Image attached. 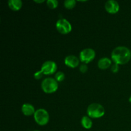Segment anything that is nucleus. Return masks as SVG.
I'll return each mask as SVG.
<instances>
[{
    "mask_svg": "<svg viewBox=\"0 0 131 131\" xmlns=\"http://www.w3.org/2000/svg\"><path fill=\"white\" fill-rule=\"evenodd\" d=\"M111 58L115 63H127L131 58V51L128 47L125 46H119L114 49L112 51Z\"/></svg>",
    "mask_w": 131,
    "mask_h": 131,
    "instance_id": "obj_1",
    "label": "nucleus"
},
{
    "mask_svg": "<svg viewBox=\"0 0 131 131\" xmlns=\"http://www.w3.org/2000/svg\"><path fill=\"white\" fill-rule=\"evenodd\" d=\"M87 113L92 118H100L104 115L105 110L100 104L93 103L87 108Z\"/></svg>",
    "mask_w": 131,
    "mask_h": 131,
    "instance_id": "obj_2",
    "label": "nucleus"
},
{
    "mask_svg": "<svg viewBox=\"0 0 131 131\" xmlns=\"http://www.w3.org/2000/svg\"><path fill=\"white\" fill-rule=\"evenodd\" d=\"M42 90L46 93H50L54 92L58 87V84L56 80L52 78H47L43 79L41 84Z\"/></svg>",
    "mask_w": 131,
    "mask_h": 131,
    "instance_id": "obj_3",
    "label": "nucleus"
},
{
    "mask_svg": "<svg viewBox=\"0 0 131 131\" xmlns=\"http://www.w3.org/2000/svg\"><path fill=\"white\" fill-rule=\"evenodd\" d=\"M34 118L36 122L40 125H44L48 123L49 120L48 112L44 109H38L35 112Z\"/></svg>",
    "mask_w": 131,
    "mask_h": 131,
    "instance_id": "obj_4",
    "label": "nucleus"
},
{
    "mask_svg": "<svg viewBox=\"0 0 131 131\" xmlns=\"http://www.w3.org/2000/svg\"><path fill=\"white\" fill-rule=\"evenodd\" d=\"M56 26L58 31L62 34H67L72 30L71 24L65 19H59Z\"/></svg>",
    "mask_w": 131,
    "mask_h": 131,
    "instance_id": "obj_5",
    "label": "nucleus"
},
{
    "mask_svg": "<svg viewBox=\"0 0 131 131\" xmlns=\"http://www.w3.org/2000/svg\"><path fill=\"white\" fill-rule=\"evenodd\" d=\"M95 56V52L92 48H86L82 50L79 54V58L84 63H89Z\"/></svg>",
    "mask_w": 131,
    "mask_h": 131,
    "instance_id": "obj_6",
    "label": "nucleus"
},
{
    "mask_svg": "<svg viewBox=\"0 0 131 131\" xmlns=\"http://www.w3.org/2000/svg\"><path fill=\"white\" fill-rule=\"evenodd\" d=\"M57 69L56 63L53 61H46L42 64L41 70L43 72V74H51L54 73Z\"/></svg>",
    "mask_w": 131,
    "mask_h": 131,
    "instance_id": "obj_7",
    "label": "nucleus"
},
{
    "mask_svg": "<svg viewBox=\"0 0 131 131\" xmlns=\"http://www.w3.org/2000/svg\"><path fill=\"white\" fill-rule=\"evenodd\" d=\"M119 4L115 0H109L105 4V8L111 14H115L119 10Z\"/></svg>",
    "mask_w": 131,
    "mask_h": 131,
    "instance_id": "obj_8",
    "label": "nucleus"
},
{
    "mask_svg": "<svg viewBox=\"0 0 131 131\" xmlns=\"http://www.w3.org/2000/svg\"><path fill=\"white\" fill-rule=\"evenodd\" d=\"M65 63L70 67L75 68L79 65V60L74 55H69L65 58Z\"/></svg>",
    "mask_w": 131,
    "mask_h": 131,
    "instance_id": "obj_9",
    "label": "nucleus"
},
{
    "mask_svg": "<svg viewBox=\"0 0 131 131\" xmlns=\"http://www.w3.org/2000/svg\"><path fill=\"white\" fill-rule=\"evenodd\" d=\"M22 111L23 114L26 116H29L35 113V108L30 104H24L22 106Z\"/></svg>",
    "mask_w": 131,
    "mask_h": 131,
    "instance_id": "obj_10",
    "label": "nucleus"
},
{
    "mask_svg": "<svg viewBox=\"0 0 131 131\" xmlns=\"http://www.w3.org/2000/svg\"><path fill=\"white\" fill-rule=\"evenodd\" d=\"M111 65V60L108 58H102L98 61V67L101 69H107Z\"/></svg>",
    "mask_w": 131,
    "mask_h": 131,
    "instance_id": "obj_11",
    "label": "nucleus"
},
{
    "mask_svg": "<svg viewBox=\"0 0 131 131\" xmlns=\"http://www.w3.org/2000/svg\"><path fill=\"white\" fill-rule=\"evenodd\" d=\"M8 6L12 10H19L21 8L23 3L20 0H8Z\"/></svg>",
    "mask_w": 131,
    "mask_h": 131,
    "instance_id": "obj_12",
    "label": "nucleus"
},
{
    "mask_svg": "<svg viewBox=\"0 0 131 131\" xmlns=\"http://www.w3.org/2000/svg\"><path fill=\"white\" fill-rule=\"evenodd\" d=\"M81 124L82 125H83L85 129H90L92 127V125H93L92 120L87 116H84L82 118Z\"/></svg>",
    "mask_w": 131,
    "mask_h": 131,
    "instance_id": "obj_13",
    "label": "nucleus"
},
{
    "mask_svg": "<svg viewBox=\"0 0 131 131\" xmlns=\"http://www.w3.org/2000/svg\"><path fill=\"white\" fill-rule=\"evenodd\" d=\"M75 3H76V1L75 0H65L64 2V5L66 8L70 9L75 6Z\"/></svg>",
    "mask_w": 131,
    "mask_h": 131,
    "instance_id": "obj_14",
    "label": "nucleus"
},
{
    "mask_svg": "<svg viewBox=\"0 0 131 131\" xmlns=\"http://www.w3.org/2000/svg\"><path fill=\"white\" fill-rule=\"evenodd\" d=\"M47 4L49 7L51 8H55L58 6V2L56 0H47Z\"/></svg>",
    "mask_w": 131,
    "mask_h": 131,
    "instance_id": "obj_15",
    "label": "nucleus"
},
{
    "mask_svg": "<svg viewBox=\"0 0 131 131\" xmlns=\"http://www.w3.org/2000/svg\"><path fill=\"white\" fill-rule=\"evenodd\" d=\"M55 78L58 81H62L65 79V74L62 72H58L55 75Z\"/></svg>",
    "mask_w": 131,
    "mask_h": 131,
    "instance_id": "obj_16",
    "label": "nucleus"
},
{
    "mask_svg": "<svg viewBox=\"0 0 131 131\" xmlns=\"http://www.w3.org/2000/svg\"><path fill=\"white\" fill-rule=\"evenodd\" d=\"M43 75V72L42 71V70H39V71H37L34 74V77L35 79H40L42 77V75Z\"/></svg>",
    "mask_w": 131,
    "mask_h": 131,
    "instance_id": "obj_17",
    "label": "nucleus"
},
{
    "mask_svg": "<svg viewBox=\"0 0 131 131\" xmlns=\"http://www.w3.org/2000/svg\"><path fill=\"white\" fill-rule=\"evenodd\" d=\"M79 70L81 72L84 73L86 72V70H88V67H87V65L86 64H82L79 67Z\"/></svg>",
    "mask_w": 131,
    "mask_h": 131,
    "instance_id": "obj_18",
    "label": "nucleus"
},
{
    "mask_svg": "<svg viewBox=\"0 0 131 131\" xmlns=\"http://www.w3.org/2000/svg\"><path fill=\"white\" fill-rule=\"evenodd\" d=\"M111 70L113 72H117L118 71V65L117 63H115L111 67Z\"/></svg>",
    "mask_w": 131,
    "mask_h": 131,
    "instance_id": "obj_19",
    "label": "nucleus"
},
{
    "mask_svg": "<svg viewBox=\"0 0 131 131\" xmlns=\"http://www.w3.org/2000/svg\"><path fill=\"white\" fill-rule=\"evenodd\" d=\"M35 2H36V3H42V2H43V1H44V0H35Z\"/></svg>",
    "mask_w": 131,
    "mask_h": 131,
    "instance_id": "obj_20",
    "label": "nucleus"
},
{
    "mask_svg": "<svg viewBox=\"0 0 131 131\" xmlns=\"http://www.w3.org/2000/svg\"><path fill=\"white\" fill-rule=\"evenodd\" d=\"M129 102H130L131 103V96L130 97V98H129Z\"/></svg>",
    "mask_w": 131,
    "mask_h": 131,
    "instance_id": "obj_21",
    "label": "nucleus"
},
{
    "mask_svg": "<svg viewBox=\"0 0 131 131\" xmlns=\"http://www.w3.org/2000/svg\"><path fill=\"white\" fill-rule=\"evenodd\" d=\"M34 131H40V130H34Z\"/></svg>",
    "mask_w": 131,
    "mask_h": 131,
    "instance_id": "obj_22",
    "label": "nucleus"
}]
</instances>
